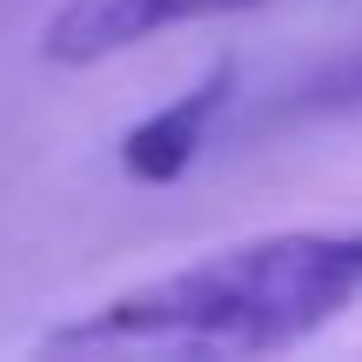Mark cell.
I'll use <instances>...</instances> for the list:
<instances>
[{"label": "cell", "mask_w": 362, "mask_h": 362, "mask_svg": "<svg viewBox=\"0 0 362 362\" xmlns=\"http://www.w3.org/2000/svg\"><path fill=\"white\" fill-rule=\"evenodd\" d=\"M262 0H61L40 27V61L54 67H94L107 54H128L141 40L168 34L188 21H215V13H242Z\"/></svg>", "instance_id": "obj_2"}, {"label": "cell", "mask_w": 362, "mask_h": 362, "mask_svg": "<svg viewBox=\"0 0 362 362\" xmlns=\"http://www.w3.org/2000/svg\"><path fill=\"white\" fill-rule=\"evenodd\" d=\"M362 302V228H288L121 288L40 356H275Z\"/></svg>", "instance_id": "obj_1"}, {"label": "cell", "mask_w": 362, "mask_h": 362, "mask_svg": "<svg viewBox=\"0 0 362 362\" xmlns=\"http://www.w3.org/2000/svg\"><path fill=\"white\" fill-rule=\"evenodd\" d=\"M296 107H302V115H356V107H362V47L302 81V88H296Z\"/></svg>", "instance_id": "obj_4"}, {"label": "cell", "mask_w": 362, "mask_h": 362, "mask_svg": "<svg viewBox=\"0 0 362 362\" xmlns=\"http://www.w3.org/2000/svg\"><path fill=\"white\" fill-rule=\"evenodd\" d=\"M228 94H235V67L215 61L188 94H175L168 107L141 115L128 134H121V168H128V181H141V188H168V181H181L194 161H202V148H208V134H215Z\"/></svg>", "instance_id": "obj_3"}]
</instances>
